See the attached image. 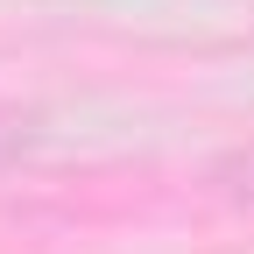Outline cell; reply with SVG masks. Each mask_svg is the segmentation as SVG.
Returning a JSON list of instances; mask_svg holds the SVG:
<instances>
[{"label":"cell","mask_w":254,"mask_h":254,"mask_svg":"<svg viewBox=\"0 0 254 254\" xmlns=\"http://www.w3.org/2000/svg\"><path fill=\"white\" fill-rule=\"evenodd\" d=\"M36 141H43V127H36V120H14V113H0V170L14 163V155H28Z\"/></svg>","instance_id":"obj_1"},{"label":"cell","mask_w":254,"mask_h":254,"mask_svg":"<svg viewBox=\"0 0 254 254\" xmlns=\"http://www.w3.org/2000/svg\"><path fill=\"white\" fill-rule=\"evenodd\" d=\"M212 177H219V190H233V198H254V148L247 155H226Z\"/></svg>","instance_id":"obj_2"}]
</instances>
